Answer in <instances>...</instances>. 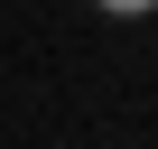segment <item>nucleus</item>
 <instances>
[{
    "instance_id": "nucleus-1",
    "label": "nucleus",
    "mask_w": 158,
    "mask_h": 149,
    "mask_svg": "<svg viewBox=\"0 0 158 149\" xmlns=\"http://www.w3.org/2000/svg\"><path fill=\"white\" fill-rule=\"evenodd\" d=\"M102 10H121V19H139V10H158V0H102Z\"/></svg>"
}]
</instances>
